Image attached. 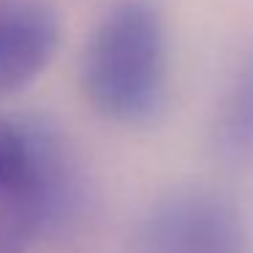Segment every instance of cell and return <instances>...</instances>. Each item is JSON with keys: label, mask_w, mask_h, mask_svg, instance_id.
<instances>
[{"label": "cell", "mask_w": 253, "mask_h": 253, "mask_svg": "<svg viewBox=\"0 0 253 253\" xmlns=\"http://www.w3.org/2000/svg\"><path fill=\"white\" fill-rule=\"evenodd\" d=\"M82 87L98 115L144 126L164 106L166 30L153 0H120L93 30L82 55Z\"/></svg>", "instance_id": "obj_1"}, {"label": "cell", "mask_w": 253, "mask_h": 253, "mask_svg": "<svg viewBox=\"0 0 253 253\" xmlns=\"http://www.w3.org/2000/svg\"><path fill=\"white\" fill-rule=\"evenodd\" d=\"M79 196L63 139L41 123L0 117V253H22L63 226Z\"/></svg>", "instance_id": "obj_2"}, {"label": "cell", "mask_w": 253, "mask_h": 253, "mask_svg": "<svg viewBox=\"0 0 253 253\" xmlns=\"http://www.w3.org/2000/svg\"><path fill=\"white\" fill-rule=\"evenodd\" d=\"M131 253H248V237L240 212L223 196L180 191L150 207Z\"/></svg>", "instance_id": "obj_3"}, {"label": "cell", "mask_w": 253, "mask_h": 253, "mask_svg": "<svg viewBox=\"0 0 253 253\" xmlns=\"http://www.w3.org/2000/svg\"><path fill=\"white\" fill-rule=\"evenodd\" d=\"M60 41V22L41 0H8L0 6V90L33 82Z\"/></svg>", "instance_id": "obj_4"}, {"label": "cell", "mask_w": 253, "mask_h": 253, "mask_svg": "<svg viewBox=\"0 0 253 253\" xmlns=\"http://www.w3.org/2000/svg\"><path fill=\"white\" fill-rule=\"evenodd\" d=\"M215 142L223 158L253 161V55L237 68L218 109Z\"/></svg>", "instance_id": "obj_5"}]
</instances>
